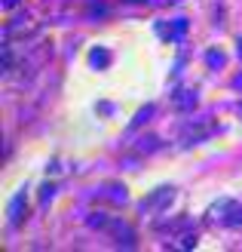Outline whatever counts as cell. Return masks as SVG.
I'll return each mask as SVG.
<instances>
[{
	"label": "cell",
	"instance_id": "cell-1",
	"mask_svg": "<svg viewBox=\"0 0 242 252\" xmlns=\"http://www.w3.org/2000/svg\"><path fill=\"white\" fill-rule=\"evenodd\" d=\"M175 200V188H169V185H162V188H157L154 194H147L144 200H141V212H160V209H165Z\"/></svg>",
	"mask_w": 242,
	"mask_h": 252
},
{
	"label": "cell",
	"instance_id": "cell-3",
	"mask_svg": "<svg viewBox=\"0 0 242 252\" xmlns=\"http://www.w3.org/2000/svg\"><path fill=\"white\" fill-rule=\"evenodd\" d=\"M175 102H178V111H190V108L196 105V93H193V90L178 93V95H175Z\"/></svg>",
	"mask_w": 242,
	"mask_h": 252
},
{
	"label": "cell",
	"instance_id": "cell-5",
	"mask_svg": "<svg viewBox=\"0 0 242 252\" xmlns=\"http://www.w3.org/2000/svg\"><path fill=\"white\" fill-rule=\"evenodd\" d=\"M209 65H212V68L224 65V53H218V49H212V53H209Z\"/></svg>",
	"mask_w": 242,
	"mask_h": 252
},
{
	"label": "cell",
	"instance_id": "cell-2",
	"mask_svg": "<svg viewBox=\"0 0 242 252\" xmlns=\"http://www.w3.org/2000/svg\"><path fill=\"white\" fill-rule=\"evenodd\" d=\"M25 203H28V191H19L16 197H12V203H9V209H6V219L16 224L19 219H22V209H25Z\"/></svg>",
	"mask_w": 242,
	"mask_h": 252
},
{
	"label": "cell",
	"instance_id": "cell-7",
	"mask_svg": "<svg viewBox=\"0 0 242 252\" xmlns=\"http://www.w3.org/2000/svg\"><path fill=\"white\" fill-rule=\"evenodd\" d=\"M16 3L19 0H3V9H16Z\"/></svg>",
	"mask_w": 242,
	"mask_h": 252
},
{
	"label": "cell",
	"instance_id": "cell-6",
	"mask_svg": "<svg viewBox=\"0 0 242 252\" xmlns=\"http://www.w3.org/2000/svg\"><path fill=\"white\" fill-rule=\"evenodd\" d=\"M239 224H242V206L233 212V216L230 219H227V228H239Z\"/></svg>",
	"mask_w": 242,
	"mask_h": 252
},
{
	"label": "cell",
	"instance_id": "cell-4",
	"mask_svg": "<svg viewBox=\"0 0 242 252\" xmlns=\"http://www.w3.org/2000/svg\"><path fill=\"white\" fill-rule=\"evenodd\" d=\"M150 117H154V105H144V108H141V111H138V114H135V120L129 123V132H135L138 126H141V123H147Z\"/></svg>",
	"mask_w": 242,
	"mask_h": 252
}]
</instances>
